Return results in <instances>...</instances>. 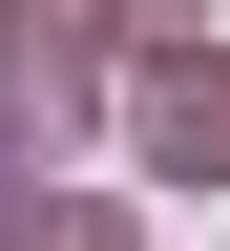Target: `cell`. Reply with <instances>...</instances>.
<instances>
[{
	"label": "cell",
	"mask_w": 230,
	"mask_h": 251,
	"mask_svg": "<svg viewBox=\"0 0 230 251\" xmlns=\"http://www.w3.org/2000/svg\"><path fill=\"white\" fill-rule=\"evenodd\" d=\"M0 105H84V42L63 21H0Z\"/></svg>",
	"instance_id": "2"
},
{
	"label": "cell",
	"mask_w": 230,
	"mask_h": 251,
	"mask_svg": "<svg viewBox=\"0 0 230 251\" xmlns=\"http://www.w3.org/2000/svg\"><path fill=\"white\" fill-rule=\"evenodd\" d=\"M21 251H126V230H105V209H42V230H21Z\"/></svg>",
	"instance_id": "3"
},
{
	"label": "cell",
	"mask_w": 230,
	"mask_h": 251,
	"mask_svg": "<svg viewBox=\"0 0 230 251\" xmlns=\"http://www.w3.org/2000/svg\"><path fill=\"white\" fill-rule=\"evenodd\" d=\"M147 168H188V188H230V63H147Z\"/></svg>",
	"instance_id": "1"
}]
</instances>
